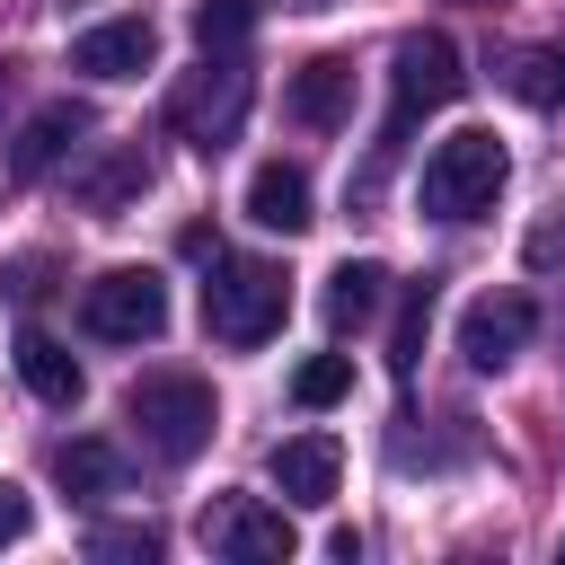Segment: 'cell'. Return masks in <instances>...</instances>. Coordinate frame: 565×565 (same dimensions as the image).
Wrapping results in <instances>:
<instances>
[{
	"mask_svg": "<svg viewBox=\"0 0 565 565\" xmlns=\"http://www.w3.org/2000/svg\"><path fill=\"white\" fill-rule=\"evenodd\" d=\"M468 88V71H459V44L450 35H406L397 53H388V115H380V141H371V168H362V203H371V185H380V168L415 141V124L424 115H441L450 97Z\"/></svg>",
	"mask_w": 565,
	"mask_h": 565,
	"instance_id": "6da1fadb",
	"label": "cell"
},
{
	"mask_svg": "<svg viewBox=\"0 0 565 565\" xmlns=\"http://www.w3.org/2000/svg\"><path fill=\"white\" fill-rule=\"evenodd\" d=\"M503 177H512V150H503V141L486 132V124H468V132L433 141V159H424V185H415V203H424V221H477V212H494Z\"/></svg>",
	"mask_w": 565,
	"mask_h": 565,
	"instance_id": "7a4b0ae2",
	"label": "cell"
},
{
	"mask_svg": "<svg viewBox=\"0 0 565 565\" xmlns=\"http://www.w3.org/2000/svg\"><path fill=\"white\" fill-rule=\"evenodd\" d=\"M282 309H291V282H282V265H265V256H221L212 247V282H203V335L212 344H265L274 327H282Z\"/></svg>",
	"mask_w": 565,
	"mask_h": 565,
	"instance_id": "3957f363",
	"label": "cell"
},
{
	"mask_svg": "<svg viewBox=\"0 0 565 565\" xmlns=\"http://www.w3.org/2000/svg\"><path fill=\"white\" fill-rule=\"evenodd\" d=\"M124 415H132V433H141V450H150V459L185 468V459L212 441L221 397H212V380H194V371H150V380H132Z\"/></svg>",
	"mask_w": 565,
	"mask_h": 565,
	"instance_id": "277c9868",
	"label": "cell"
},
{
	"mask_svg": "<svg viewBox=\"0 0 565 565\" xmlns=\"http://www.w3.org/2000/svg\"><path fill=\"white\" fill-rule=\"evenodd\" d=\"M247 106H256V71L238 53H203V71H185L168 88V132L194 150H221V141H238Z\"/></svg>",
	"mask_w": 565,
	"mask_h": 565,
	"instance_id": "5b68a950",
	"label": "cell"
},
{
	"mask_svg": "<svg viewBox=\"0 0 565 565\" xmlns=\"http://www.w3.org/2000/svg\"><path fill=\"white\" fill-rule=\"evenodd\" d=\"M79 327L97 344H150L168 327V282L150 265H106L88 291H79Z\"/></svg>",
	"mask_w": 565,
	"mask_h": 565,
	"instance_id": "8992f818",
	"label": "cell"
},
{
	"mask_svg": "<svg viewBox=\"0 0 565 565\" xmlns=\"http://www.w3.org/2000/svg\"><path fill=\"white\" fill-rule=\"evenodd\" d=\"M203 547L230 556V565H282V556L300 547V530H291V512L265 503V494H212V503H203Z\"/></svg>",
	"mask_w": 565,
	"mask_h": 565,
	"instance_id": "52a82bcc",
	"label": "cell"
},
{
	"mask_svg": "<svg viewBox=\"0 0 565 565\" xmlns=\"http://www.w3.org/2000/svg\"><path fill=\"white\" fill-rule=\"evenodd\" d=\"M530 335H539V300H530V291H486V300H468V318H459L468 371H503Z\"/></svg>",
	"mask_w": 565,
	"mask_h": 565,
	"instance_id": "ba28073f",
	"label": "cell"
},
{
	"mask_svg": "<svg viewBox=\"0 0 565 565\" xmlns=\"http://www.w3.org/2000/svg\"><path fill=\"white\" fill-rule=\"evenodd\" d=\"M150 62H159V26L150 18H106V26L71 35V71H88V79H141Z\"/></svg>",
	"mask_w": 565,
	"mask_h": 565,
	"instance_id": "9c48e42d",
	"label": "cell"
},
{
	"mask_svg": "<svg viewBox=\"0 0 565 565\" xmlns=\"http://www.w3.org/2000/svg\"><path fill=\"white\" fill-rule=\"evenodd\" d=\"M282 115H291L300 132H335V124L353 115V62H344V53L300 62V71L282 79Z\"/></svg>",
	"mask_w": 565,
	"mask_h": 565,
	"instance_id": "30bf717a",
	"label": "cell"
},
{
	"mask_svg": "<svg viewBox=\"0 0 565 565\" xmlns=\"http://www.w3.org/2000/svg\"><path fill=\"white\" fill-rule=\"evenodd\" d=\"M88 132H97V115H88L79 97H53L44 115H26V132H18V150H9V177H18V185H26V177H53Z\"/></svg>",
	"mask_w": 565,
	"mask_h": 565,
	"instance_id": "8fae6325",
	"label": "cell"
},
{
	"mask_svg": "<svg viewBox=\"0 0 565 565\" xmlns=\"http://www.w3.org/2000/svg\"><path fill=\"white\" fill-rule=\"evenodd\" d=\"M274 486H282V503H335V486H344V441L335 433H291V441H274Z\"/></svg>",
	"mask_w": 565,
	"mask_h": 565,
	"instance_id": "7c38bea8",
	"label": "cell"
},
{
	"mask_svg": "<svg viewBox=\"0 0 565 565\" xmlns=\"http://www.w3.org/2000/svg\"><path fill=\"white\" fill-rule=\"evenodd\" d=\"M150 177H159V159H150V141H124V150H106L97 168H79V212H97V221H115L124 203H141V194H150Z\"/></svg>",
	"mask_w": 565,
	"mask_h": 565,
	"instance_id": "4fadbf2b",
	"label": "cell"
},
{
	"mask_svg": "<svg viewBox=\"0 0 565 565\" xmlns=\"http://www.w3.org/2000/svg\"><path fill=\"white\" fill-rule=\"evenodd\" d=\"M247 221L256 230H282V238H300L318 212H309V168H291V159H265L256 177H247Z\"/></svg>",
	"mask_w": 565,
	"mask_h": 565,
	"instance_id": "5bb4252c",
	"label": "cell"
},
{
	"mask_svg": "<svg viewBox=\"0 0 565 565\" xmlns=\"http://www.w3.org/2000/svg\"><path fill=\"white\" fill-rule=\"evenodd\" d=\"M380 300H388V265H371V256H344L335 274H327V335H353V327H371L380 318Z\"/></svg>",
	"mask_w": 565,
	"mask_h": 565,
	"instance_id": "9a60e30c",
	"label": "cell"
},
{
	"mask_svg": "<svg viewBox=\"0 0 565 565\" xmlns=\"http://www.w3.org/2000/svg\"><path fill=\"white\" fill-rule=\"evenodd\" d=\"M18 380H26L44 406H79V397H88V371H79V362H71V344H53L44 327H26V335H18Z\"/></svg>",
	"mask_w": 565,
	"mask_h": 565,
	"instance_id": "2e32d148",
	"label": "cell"
},
{
	"mask_svg": "<svg viewBox=\"0 0 565 565\" xmlns=\"http://www.w3.org/2000/svg\"><path fill=\"white\" fill-rule=\"evenodd\" d=\"M53 477H62V494H124V450L115 441H62Z\"/></svg>",
	"mask_w": 565,
	"mask_h": 565,
	"instance_id": "e0dca14e",
	"label": "cell"
},
{
	"mask_svg": "<svg viewBox=\"0 0 565 565\" xmlns=\"http://www.w3.org/2000/svg\"><path fill=\"white\" fill-rule=\"evenodd\" d=\"M433 300H441V282H433V274H424V282H406V300H397V327H388V371H397V380H415V362H424Z\"/></svg>",
	"mask_w": 565,
	"mask_h": 565,
	"instance_id": "ac0fdd59",
	"label": "cell"
},
{
	"mask_svg": "<svg viewBox=\"0 0 565 565\" xmlns=\"http://www.w3.org/2000/svg\"><path fill=\"white\" fill-rule=\"evenodd\" d=\"M256 18H265V0H194V35H203V53H238V44L256 35Z\"/></svg>",
	"mask_w": 565,
	"mask_h": 565,
	"instance_id": "d6986e66",
	"label": "cell"
},
{
	"mask_svg": "<svg viewBox=\"0 0 565 565\" xmlns=\"http://www.w3.org/2000/svg\"><path fill=\"white\" fill-rule=\"evenodd\" d=\"M503 88H512V97H530V106H565V79H556V44H530V53H512Z\"/></svg>",
	"mask_w": 565,
	"mask_h": 565,
	"instance_id": "ffe728a7",
	"label": "cell"
},
{
	"mask_svg": "<svg viewBox=\"0 0 565 565\" xmlns=\"http://www.w3.org/2000/svg\"><path fill=\"white\" fill-rule=\"evenodd\" d=\"M344 388H353V362H344V353H309V362L291 371V397H300L309 415H318V406H335Z\"/></svg>",
	"mask_w": 565,
	"mask_h": 565,
	"instance_id": "44dd1931",
	"label": "cell"
},
{
	"mask_svg": "<svg viewBox=\"0 0 565 565\" xmlns=\"http://www.w3.org/2000/svg\"><path fill=\"white\" fill-rule=\"evenodd\" d=\"M88 556H141V565H150V556H159V530H150V521H97V530H88Z\"/></svg>",
	"mask_w": 565,
	"mask_h": 565,
	"instance_id": "7402d4cb",
	"label": "cell"
},
{
	"mask_svg": "<svg viewBox=\"0 0 565 565\" xmlns=\"http://www.w3.org/2000/svg\"><path fill=\"white\" fill-rule=\"evenodd\" d=\"M26 521H35V503H26V494L0 477V547H18V539H26Z\"/></svg>",
	"mask_w": 565,
	"mask_h": 565,
	"instance_id": "603a6c76",
	"label": "cell"
},
{
	"mask_svg": "<svg viewBox=\"0 0 565 565\" xmlns=\"http://www.w3.org/2000/svg\"><path fill=\"white\" fill-rule=\"evenodd\" d=\"M0 291H9V300H35V291H44V256H26V265H9V274H0Z\"/></svg>",
	"mask_w": 565,
	"mask_h": 565,
	"instance_id": "cb8c5ba5",
	"label": "cell"
},
{
	"mask_svg": "<svg viewBox=\"0 0 565 565\" xmlns=\"http://www.w3.org/2000/svg\"><path fill=\"white\" fill-rule=\"evenodd\" d=\"M530 265H565V230H556V221L530 230Z\"/></svg>",
	"mask_w": 565,
	"mask_h": 565,
	"instance_id": "d4e9b609",
	"label": "cell"
},
{
	"mask_svg": "<svg viewBox=\"0 0 565 565\" xmlns=\"http://www.w3.org/2000/svg\"><path fill=\"white\" fill-rule=\"evenodd\" d=\"M556 79H565V44H556Z\"/></svg>",
	"mask_w": 565,
	"mask_h": 565,
	"instance_id": "484cf974",
	"label": "cell"
}]
</instances>
